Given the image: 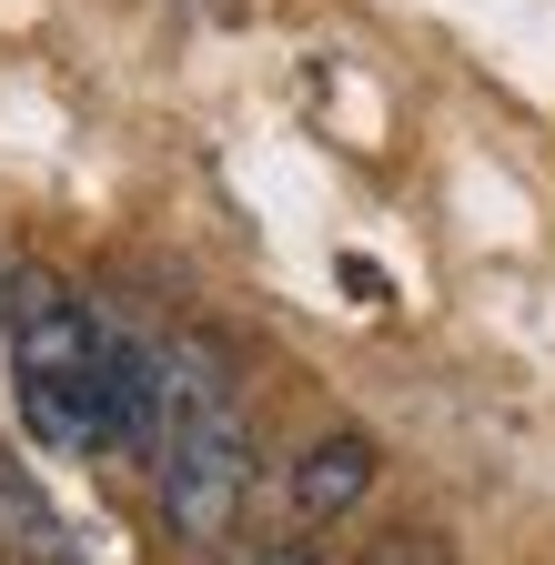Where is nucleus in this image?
<instances>
[{
  "label": "nucleus",
  "instance_id": "5",
  "mask_svg": "<svg viewBox=\"0 0 555 565\" xmlns=\"http://www.w3.org/2000/svg\"><path fill=\"white\" fill-rule=\"evenodd\" d=\"M253 565H323V555H313V545H303V535H284V545H263V555H253Z\"/></svg>",
  "mask_w": 555,
  "mask_h": 565
},
{
  "label": "nucleus",
  "instance_id": "4",
  "mask_svg": "<svg viewBox=\"0 0 555 565\" xmlns=\"http://www.w3.org/2000/svg\"><path fill=\"white\" fill-rule=\"evenodd\" d=\"M0 565H72V535H61L51 494L31 484V465L0 445Z\"/></svg>",
  "mask_w": 555,
  "mask_h": 565
},
{
  "label": "nucleus",
  "instance_id": "6",
  "mask_svg": "<svg viewBox=\"0 0 555 565\" xmlns=\"http://www.w3.org/2000/svg\"><path fill=\"white\" fill-rule=\"evenodd\" d=\"M11 282H21V273H0V343H11Z\"/></svg>",
  "mask_w": 555,
  "mask_h": 565
},
{
  "label": "nucleus",
  "instance_id": "1",
  "mask_svg": "<svg viewBox=\"0 0 555 565\" xmlns=\"http://www.w3.org/2000/svg\"><path fill=\"white\" fill-rule=\"evenodd\" d=\"M102 343H111V323L82 313L72 282H51V273L11 282V404H21V435L41 455L111 445V424H102Z\"/></svg>",
  "mask_w": 555,
  "mask_h": 565
},
{
  "label": "nucleus",
  "instance_id": "3",
  "mask_svg": "<svg viewBox=\"0 0 555 565\" xmlns=\"http://www.w3.org/2000/svg\"><path fill=\"white\" fill-rule=\"evenodd\" d=\"M374 435H313L293 455V515L303 525H333V515H354L364 494H374Z\"/></svg>",
  "mask_w": 555,
  "mask_h": 565
},
{
  "label": "nucleus",
  "instance_id": "2",
  "mask_svg": "<svg viewBox=\"0 0 555 565\" xmlns=\"http://www.w3.org/2000/svg\"><path fill=\"white\" fill-rule=\"evenodd\" d=\"M152 465H162V525L182 545H223L243 525V494H253V424H243V404L182 414Z\"/></svg>",
  "mask_w": 555,
  "mask_h": 565
}]
</instances>
